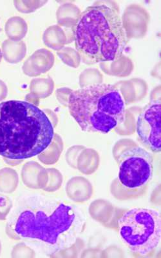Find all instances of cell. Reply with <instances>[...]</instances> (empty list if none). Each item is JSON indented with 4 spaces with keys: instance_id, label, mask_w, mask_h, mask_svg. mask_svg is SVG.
Returning a JSON list of instances; mask_svg holds the SVG:
<instances>
[{
    "instance_id": "6da1fadb",
    "label": "cell",
    "mask_w": 161,
    "mask_h": 258,
    "mask_svg": "<svg viewBox=\"0 0 161 258\" xmlns=\"http://www.w3.org/2000/svg\"><path fill=\"white\" fill-rule=\"evenodd\" d=\"M86 217L76 206L39 195L18 200L9 216L6 233L48 255L74 245L84 230Z\"/></svg>"
},
{
    "instance_id": "7a4b0ae2",
    "label": "cell",
    "mask_w": 161,
    "mask_h": 258,
    "mask_svg": "<svg viewBox=\"0 0 161 258\" xmlns=\"http://www.w3.org/2000/svg\"><path fill=\"white\" fill-rule=\"evenodd\" d=\"M54 126L42 110L29 101L0 103V156L22 160L40 155L54 141Z\"/></svg>"
},
{
    "instance_id": "3957f363",
    "label": "cell",
    "mask_w": 161,
    "mask_h": 258,
    "mask_svg": "<svg viewBox=\"0 0 161 258\" xmlns=\"http://www.w3.org/2000/svg\"><path fill=\"white\" fill-rule=\"evenodd\" d=\"M73 35L78 52L94 63L117 60L127 42L120 16L104 4L88 7L80 14Z\"/></svg>"
},
{
    "instance_id": "277c9868",
    "label": "cell",
    "mask_w": 161,
    "mask_h": 258,
    "mask_svg": "<svg viewBox=\"0 0 161 258\" xmlns=\"http://www.w3.org/2000/svg\"><path fill=\"white\" fill-rule=\"evenodd\" d=\"M68 107L83 131L107 134L125 119V103L114 85L96 84L71 92Z\"/></svg>"
},
{
    "instance_id": "5b68a950",
    "label": "cell",
    "mask_w": 161,
    "mask_h": 258,
    "mask_svg": "<svg viewBox=\"0 0 161 258\" xmlns=\"http://www.w3.org/2000/svg\"><path fill=\"white\" fill-rule=\"evenodd\" d=\"M118 231L122 241L131 252L148 254L160 242V214L152 209L128 210L119 219Z\"/></svg>"
},
{
    "instance_id": "8992f818",
    "label": "cell",
    "mask_w": 161,
    "mask_h": 258,
    "mask_svg": "<svg viewBox=\"0 0 161 258\" xmlns=\"http://www.w3.org/2000/svg\"><path fill=\"white\" fill-rule=\"evenodd\" d=\"M152 154L141 147L126 150L119 158L118 179L123 187L128 190L141 189L152 178Z\"/></svg>"
},
{
    "instance_id": "52a82bcc",
    "label": "cell",
    "mask_w": 161,
    "mask_h": 258,
    "mask_svg": "<svg viewBox=\"0 0 161 258\" xmlns=\"http://www.w3.org/2000/svg\"><path fill=\"white\" fill-rule=\"evenodd\" d=\"M160 116V100H153L142 110L137 121L138 137L154 153L161 150Z\"/></svg>"
},
{
    "instance_id": "ba28073f",
    "label": "cell",
    "mask_w": 161,
    "mask_h": 258,
    "mask_svg": "<svg viewBox=\"0 0 161 258\" xmlns=\"http://www.w3.org/2000/svg\"><path fill=\"white\" fill-rule=\"evenodd\" d=\"M18 175L15 170L4 168L0 170V192L13 193L17 187Z\"/></svg>"
},
{
    "instance_id": "9c48e42d",
    "label": "cell",
    "mask_w": 161,
    "mask_h": 258,
    "mask_svg": "<svg viewBox=\"0 0 161 258\" xmlns=\"http://www.w3.org/2000/svg\"><path fill=\"white\" fill-rule=\"evenodd\" d=\"M2 56L9 63H17L20 60L23 52L22 45L11 40H5L2 43Z\"/></svg>"
},
{
    "instance_id": "30bf717a",
    "label": "cell",
    "mask_w": 161,
    "mask_h": 258,
    "mask_svg": "<svg viewBox=\"0 0 161 258\" xmlns=\"http://www.w3.org/2000/svg\"><path fill=\"white\" fill-rule=\"evenodd\" d=\"M25 27L19 18H11L7 22L5 31L7 36L11 40L20 38L24 34Z\"/></svg>"
},
{
    "instance_id": "8fae6325",
    "label": "cell",
    "mask_w": 161,
    "mask_h": 258,
    "mask_svg": "<svg viewBox=\"0 0 161 258\" xmlns=\"http://www.w3.org/2000/svg\"><path fill=\"white\" fill-rule=\"evenodd\" d=\"M13 208V203L10 198L0 194V220H5Z\"/></svg>"
},
{
    "instance_id": "7c38bea8",
    "label": "cell",
    "mask_w": 161,
    "mask_h": 258,
    "mask_svg": "<svg viewBox=\"0 0 161 258\" xmlns=\"http://www.w3.org/2000/svg\"><path fill=\"white\" fill-rule=\"evenodd\" d=\"M8 89L6 83L0 80V101H3L8 96Z\"/></svg>"
},
{
    "instance_id": "4fadbf2b",
    "label": "cell",
    "mask_w": 161,
    "mask_h": 258,
    "mask_svg": "<svg viewBox=\"0 0 161 258\" xmlns=\"http://www.w3.org/2000/svg\"><path fill=\"white\" fill-rule=\"evenodd\" d=\"M2 57H3V56H2V50H1V49H0V63H1Z\"/></svg>"
},
{
    "instance_id": "5bb4252c",
    "label": "cell",
    "mask_w": 161,
    "mask_h": 258,
    "mask_svg": "<svg viewBox=\"0 0 161 258\" xmlns=\"http://www.w3.org/2000/svg\"><path fill=\"white\" fill-rule=\"evenodd\" d=\"M2 250V245H1V242H0V253H1Z\"/></svg>"
},
{
    "instance_id": "9a60e30c",
    "label": "cell",
    "mask_w": 161,
    "mask_h": 258,
    "mask_svg": "<svg viewBox=\"0 0 161 258\" xmlns=\"http://www.w3.org/2000/svg\"><path fill=\"white\" fill-rule=\"evenodd\" d=\"M2 31V28H1V27H0V32H1Z\"/></svg>"
}]
</instances>
